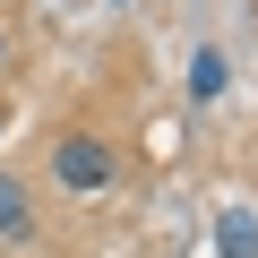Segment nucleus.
<instances>
[{
  "mask_svg": "<svg viewBox=\"0 0 258 258\" xmlns=\"http://www.w3.org/2000/svg\"><path fill=\"white\" fill-rule=\"evenodd\" d=\"M43 172L60 198H103L120 181V147L103 138V129H52V147H43Z\"/></svg>",
  "mask_w": 258,
  "mask_h": 258,
  "instance_id": "obj_1",
  "label": "nucleus"
},
{
  "mask_svg": "<svg viewBox=\"0 0 258 258\" xmlns=\"http://www.w3.org/2000/svg\"><path fill=\"white\" fill-rule=\"evenodd\" d=\"M35 232H43V215H35V181L0 164V241H18V249H26Z\"/></svg>",
  "mask_w": 258,
  "mask_h": 258,
  "instance_id": "obj_2",
  "label": "nucleus"
},
{
  "mask_svg": "<svg viewBox=\"0 0 258 258\" xmlns=\"http://www.w3.org/2000/svg\"><path fill=\"white\" fill-rule=\"evenodd\" d=\"M232 95V52L224 43H198L189 52V103H224Z\"/></svg>",
  "mask_w": 258,
  "mask_h": 258,
  "instance_id": "obj_3",
  "label": "nucleus"
},
{
  "mask_svg": "<svg viewBox=\"0 0 258 258\" xmlns=\"http://www.w3.org/2000/svg\"><path fill=\"white\" fill-rule=\"evenodd\" d=\"M215 258H258V207H224L215 215Z\"/></svg>",
  "mask_w": 258,
  "mask_h": 258,
  "instance_id": "obj_4",
  "label": "nucleus"
},
{
  "mask_svg": "<svg viewBox=\"0 0 258 258\" xmlns=\"http://www.w3.org/2000/svg\"><path fill=\"white\" fill-rule=\"evenodd\" d=\"M0 69H9V26H0Z\"/></svg>",
  "mask_w": 258,
  "mask_h": 258,
  "instance_id": "obj_5",
  "label": "nucleus"
},
{
  "mask_svg": "<svg viewBox=\"0 0 258 258\" xmlns=\"http://www.w3.org/2000/svg\"><path fill=\"white\" fill-rule=\"evenodd\" d=\"M0 129H9V112H0Z\"/></svg>",
  "mask_w": 258,
  "mask_h": 258,
  "instance_id": "obj_6",
  "label": "nucleus"
}]
</instances>
